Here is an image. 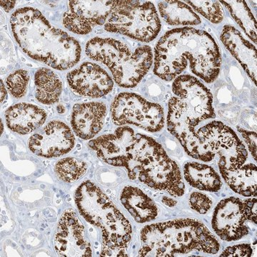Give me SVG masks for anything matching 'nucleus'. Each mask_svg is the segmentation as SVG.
<instances>
[{
  "mask_svg": "<svg viewBox=\"0 0 257 257\" xmlns=\"http://www.w3.org/2000/svg\"><path fill=\"white\" fill-rule=\"evenodd\" d=\"M252 248L247 243L234 245L229 246L221 253V256H240L248 257L252 254Z\"/></svg>",
  "mask_w": 257,
  "mask_h": 257,
  "instance_id": "30",
  "label": "nucleus"
},
{
  "mask_svg": "<svg viewBox=\"0 0 257 257\" xmlns=\"http://www.w3.org/2000/svg\"><path fill=\"white\" fill-rule=\"evenodd\" d=\"M7 96L6 89L5 87V84H3V80H1V101L2 103L5 100Z\"/></svg>",
  "mask_w": 257,
  "mask_h": 257,
  "instance_id": "35",
  "label": "nucleus"
},
{
  "mask_svg": "<svg viewBox=\"0 0 257 257\" xmlns=\"http://www.w3.org/2000/svg\"><path fill=\"white\" fill-rule=\"evenodd\" d=\"M154 74L162 81L172 82L189 66L198 79L211 84L220 73L221 55L210 34L192 27L166 32L154 54Z\"/></svg>",
  "mask_w": 257,
  "mask_h": 257,
  "instance_id": "1",
  "label": "nucleus"
},
{
  "mask_svg": "<svg viewBox=\"0 0 257 257\" xmlns=\"http://www.w3.org/2000/svg\"><path fill=\"white\" fill-rule=\"evenodd\" d=\"M104 26L106 32L149 43L158 36L162 24L156 8L150 2L115 1Z\"/></svg>",
  "mask_w": 257,
  "mask_h": 257,
  "instance_id": "7",
  "label": "nucleus"
},
{
  "mask_svg": "<svg viewBox=\"0 0 257 257\" xmlns=\"http://www.w3.org/2000/svg\"><path fill=\"white\" fill-rule=\"evenodd\" d=\"M160 16L167 25L175 27L197 26L202 23L199 15L187 3L162 1L158 4Z\"/></svg>",
  "mask_w": 257,
  "mask_h": 257,
  "instance_id": "23",
  "label": "nucleus"
},
{
  "mask_svg": "<svg viewBox=\"0 0 257 257\" xmlns=\"http://www.w3.org/2000/svg\"><path fill=\"white\" fill-rule=\"evenodd\" d=\"M35 97L43 104L58 102L62 92V82L55 72L48 68L39 69L35 74Z\"/></svg>",
  "mask_w": 257,
  "mask_h": 257,
  "instance_id": "24",
  "label": "nucleus"
},
{
  "mask_svg": "<svg viewBox=\"0 0 257 257\" xmlns=\"http://www.w3.org/2000/svg\"><path fill=\"white\" fill-rule=\"evenodd\" d=\"M115 1H69L63 15V25L77 35L90 33L97 26L105 25Z\"/></svg>",
  "mask_w": 257,
  "mask_h": 257,
  "instance_id": "11",
  "label": "nucleus"
},
{
  "mask_svg": "<svg viewBox=\"0 0 257 257\" xmlns=\"http://www.w3.org/2000/svg\"><path fill=\"white\" fill-rule=\"evenodd\" d=\"M86 55L110 70L113 80L120 87H137L148 73L154 61L148 45L132 50L127 45L110 37H96L87 42Z\"/></svg>",
  "mask_w": 257,
  "mask_h": 257,
  "instance_id": "6",
  "label": "nucleus"
},
{
  "mask_svg": "<svg viewBox=\"0 0 257 257\" xmlns=\"http://www.w3.org/2000/svg\"><path fill=\"white\" fill-rule=\"evenodd\" d=\"M110 112L113 122L119 126L133 125L155 133L160 132L165 124L163 107L135 93L121 92L115 96Z\"/></svg>",
  "mask_w": 257,
  "mask_h": 257,
  "instance_id": "8",
  "label": "nucleus"
},
{
  "mask_svg": "<svg viewBox=\"0 0 257 257\" xmlns=\"http://www.w3.org/2000/svg\"><path fill=\"white\" fill-rule=\"evenodd\" d=\"M54 245L60 256H92V246L86 239L84 225L73 209H67L61 216Z\"/></svg>",
  "mask_w": 257,
  "mask_h": 257,
  "instance_id": "12",
  "label": "nucleus"
},
{
  "mask_svg": "<svg viewBox=\"0 0 257 257\" xmlns=\"http://www.w3.org/2000/svg\"><path fill=\"white\" fill-rule=\"evenodd\" d=\"M191 207L199 214H207L212 207V201L210 198L200 192H194L189 198Z\"/></svg>",
  "mask_w": 257,
  "mask_h": 257,
  "instance_id": "29",
  "label": "nucleus"
},
{
  "mask_svg": "<svg viewBox=\"0 0 257 257\" xmlns=\"http://www.w3.org/2000/svg\"><path fill=\"white\" fill-rule=\"evenodd\" d=\"M3 130H4V128H3V121L1 120V134H3Z\"/></svg>",
  "mask_w": 257,
  "mask_h": 257,
  "instance_id": "37",
  "label": "nucleus"
},
{
  "mask_svg": "<svg viewBox=\"0 0 257 257\" xmlns=\"http://www.w3.org/2000/svg\"><path fill=\"white\" fill-rule=\"evenodd\" d=\"M30 76L28 71L18 69L12 72L5 81L7 89L15 98L20 99L28 92Z\"/></svg>",
  "mask_w": 257,
  "mask_h": 257,
  "instance_id": "28",
  "label": "nucleus"
},
{
  "mask_svg": "<svg viewBox=\"0 0 257 257\" xmlns=\"http://www.w3.org/2000/svg\"><path fill=\"white\" fill-rule=\"evenodd\" d=\"M243 202L238 198L229 197L216 206L212 218V229L221 239L237 241L249 232Z\"/></svg>",
  "mask_w": 257,
  "mask_h": 257,
  "instance_id": "14",
  "label": "nucleus"
},
{
  "mask_svg": "<svg viewBox=\"0 0 257 257\" xmlns=\"http://www.w3.org/2000/svg\"><path fill=\"white\" fill-rule=\"evenodd\" d=\"M245 215L247 220L256 224V198H250L243 202Z\"/></svg>",
  "mask_w": 257,
  "mask_h": 257,
  "instance_id": "32",
  "label": "nucleus"
},
{
  "mask_svg": "<svg viewBox=\"0 0 257 257\" xmlns=\"http://www.w3.org/2000/svg\"><path fill=\"white\" fill-rule=\"evenodd\" d=\"M75 138L68 125L63 121H50L40 133L29 140L30 151L39 157L54 158L66 155L74 148Z\"/></svg>",
  "mask_w": 257,
  "mask_h": 257,
  "instance_id": "13",
  "label": "nucleus"
},
{
  "mask_svg": "<svg viewBox=\"0 0 257 257\" xmlns=\"http://www.w3.org/2000/svg\"><path fill=\"white\" fill-rule=\"evenodd\" d=\"M137 133L127 126H121L112 134L90 140L89 147L107 165L124 167L128 152L136 141Z\"/></svg>",
  "mask_w": 257,
  "mask_h": 257,
  "instance_id": "16",
  "label": "nucleus"
},
{
  "mask_svg": "<svg viewBox=\"0 0 257 257\" xmlns=\"http://www.w3.org/2000/svg\"><path fill=\"white\" fill-rule=\"evenodd\" d=\"M246 36L256 45V22L245 1H219Z\"/></svg>",
  "mask_w": 257,
  "mask_h": 257,
  "instance_id": "25",
  "label": "nucleus"
},
{
  "mask_svg": "<svg viewBox=\"0 0 257 257\" xmlns=\"http://www.w3.org/2000/svg\"><path fill=\"white\" fill-rule=\"evenodd\" d=\"M197 136L208 152L219 155V167L236 170L247 160L246 147L234 130L221 121L204 123L197 128Z\"/></svg>",
  "mask_w": 257,
  "mask_h": 257,
  "instance_id": "9",
  "label": "nucleus"
},
{
  "mask_svg": "<svg viewBox=\"0 0 257 257\" xmlns=\"http://www.w3.org/2000/svg\"><path fill=\"white\" fill-rule=\"evenodd\" d=\"M162 202L166 204V205L169 206V207H170L175 206L176 203H177L173 199H172V198L167 197H164L163 199H162Z\"/></svg>",
  "mask_w": 257,
  "mask_h": 257,
  "instance_id": "34",
  "label": "nucleus"
},
{
  "mask_svg": "<svg viewBox=\"0 0 257 257\" xmlns=\"http://www.w3.org/2000/svg\"><path fill=\"white\" fill-rule=\"evenodd\" d=\"M57 111H58L59 113H60V114H62V113H64V111H65V107L63 105H59L57 107Z\"/></svg>",
  "mask_w": 257,
  "mask_h": 257,
  "instance_id": "36",
  "label": "nucleus"
},
{
  "mask_svg": "<svg viewBox=\"0 0 257 257\" xmlns=\"http://www.w3.org/2000/svg\"><path fill=\"white\" fill-rule=\"evenodd\" d=\"M237 130L244 140L245 143L247 145L251 156L255 161H256V133L254 132L248 131L239 126H238Z\"/></svg>",
  "mask_w": 257,
  "mask_h": 257,
  "instance_id": "31",
  "label": "nucleus"
},
{
  "mask_svg": "<svg viewBox=\"0 0 257 257\" xmlns=\"http://www.w3.org/2000/svg\"><path fill=\"white\" fill-rule=\"evenodd\" d=\"M67 79L69 87L76 94L86 97H102L114 87V80L109 73L93 62H84L69 72Z\"/></svg>",
  "mask_w": 257,
  "mask_h": 257,
  "instance_id": "15",
  "label": "nucleus"
},
{
  "mask_svg": "<svg viewBox=\"0 0 257 257\" xmlns=\"http://www.w3.org/2000/svg\"><path fill=\"white\" fill-rule=\"evenodd\" d=\"M5 120L8 128L19 135L33 133L46 121V111L35 104L19 103L10 106L5 111Z\"/></svg>",
  "mask_w": 257,
  "mask_h": 257,
  "instance_id": "19",
  "label": "nucleus"
},
{
  "mask_svg": "<svg viewBox=\"0 0 257 257\" xmlns=\"http://www.w3.org/2000/svg\"><path fill=\"white\" fill-rule=\"evenodd\" d=\"M172 96L168 102L167 127L193 159L209 162L214 156L205 150L197 136V130L216 117L213 96L197 77L181 74L173 81Z\"/></svg>",
  "mask_w": 257,
  "mask_h": 257,
  "instance_id": "2",
  "label": "nucleus"
},
{
  "mask_svg": "<svg viewBox=\"0 0 257 257\" xmlns=\"http://www.w3.org/2000/svg\"><path fill=\"white\" fill-rule=\"evenodd\" d=\"M140 256H176L192 251L215 254L219 241L201 221L178 219L147 225L141 231Z\"/></svg>",
  "mask_w": 257,
  "mask_h": 257,
  "instance_id": "4",
  "label": "nucleus"
},
{
  "mask_svg": "<svg viewBox=\"0 0 257 257\" xmlns=\"http://www.w3.org/2000/svg\"><path fill=\"white\" fill-rule=\"evenodd\" d=\"M137 179L152 189L165 191L175 197H181L185 192L180 169L163 147L147 160Z\"/></svg>",
  "mask_w": 257,
  "mask_h": 257,
  "instance_id": "10",
  "label": "nucleus"
},
{
  "mask_svg": "<svg viewBox=\"0 0 257 257\" xmlns=\"http://www.w3.org/2000/svg\"><path fill=\"white\" fill-rule=\"evenodd\" d=\"M87 170V165L85 162L73 157L62 159L55 167L59 179L69 183L78 180L85 175Z\"/></svg>",
  "mask_w": 257,
  "mask_h": 257,
  "instance_id": "26",
  "label": "nucleus"
},
{
  "mask_svg": "<svg viewBox=\"0 0 257 257\" xmlns=\"http://www.w3.org/2000/svg\"><path fill=\"white\" fill-rule=\"evenodd\" d=\"M225 182L236 194L243 197H256V167L252 163L234 170L219 167Z\"/></svg>",
  "mask_w": 257,
  "mask_h": 257,
  "instance_id": "21",
  "label": "nucleus"
},
{
  "mask_svg": "<svg viewBox=\"0 0 257 257\" xmlns=\"http://www.w3.org/2000/svg\"><path fill=\"white\" fill-rule=\"evenodd\" d=\"M106 114L107 108L101 101L76 104L71 117L74 134L84 140L94 138L102 130Z\"/></svg>",
  "mask_w": 257,
  "mask_h": 257,
  "instance_id": "17",
  "label": "nucleus"
},
{
  "mask_svg": "<svg viewBox=\"0 0 257 257\" xmlns=\"http://www.w3.org/2000/svg\"><path fill=\"white\" fill-rule=\"evenodd\" d=\"M184 176L189 185L199 190L217 192L222 186L219 174L205 164L187 162L184 166Z\"/></svg>",
  "mask_w": 257,
  "mask_h": 257,
  "instance_id": "22",
  "label": "nucleus"
},
{
  "mask_svg": "<svg viewBox=\"0 0 257 257\" xmlns=\"http://www.w3.org/2000/svg\"><path fill=\"white\" fill-rule=\"evenodd\" d=\"M120 200L137 222H150L158 216V207L155 202L138 187L126 186L121 191Z\"/></svg>",
  "mask_w": 257,
  "mask_h": 257,
  "instance_id": "20",
  "label": "nucleus"
},
{
  "mask_svg": "<svg viewBox=\"0 0 257 257\" xmlns=\"http://www.w3.org/2000/svg\"><path fill=\"white\" fill-rule=\"evenodd\" d=\"M15 40L34 60L57 70H67L78 63L82 49L79 42L63 30L54 28L41 12L26 7L10 18Z\"/></svg>",
  "mask_w": 257,
  "mask_h": 257,
  "instance_id": "3",
  "label": "nucleus"
},
{
  "mask_svg": "<svg viewBox=\"0 0 257 257\" xmlns=\"http://www.w3.org/2000/svg\"><path fill=\"white\" fill-rule=\"evenodd\" d=\"M81 215L101 231V256H127L126 248L132 239L131 224L96 184L86 181L74 194Z\"/></svg>",
  "mask_w": 257,
  "mask_h": 257,
  "instance_id": "5",
  "label": "nucleus"
},
{
  "mask_svg": "<svg viewBox=\"0 0 257 257\" xmlns=\"http://www.w3.org/2000/svg\"><path fill=\"white\" fill-rule=\"evenodd\" d=\"M15 5H16L15 1H1L2 8L8 13L15 8Z\"/></svg>",
  "mask_w": 257,
  "mask_h": 257,
  "instance_id": "33",
  "label": "nucleus"
},
{
  "mask_svg": "<svg viewBox=\"0 0 257 257\" xmlns=\"http://www.w3.org/2000/svg\"><path fill=\"white\" fill-rule=\"evenodd\" d=\"M220 40L226 50L238 61L250 79L256 83V50L234 26L225 25Z\"/></svg>",
  "mask_w": 257,
  "mask_h": 257,
  "instance_id": "18",
  "label": "nucleus"
},
{
  "mask_svg": "<svg viewBox=\"0 0 257 257\" xmlns=\"http://www.w3.org/2000/svg\"><path fill=\"white\" fill-rule=\"evenodd\" d=\"M186 3L211 23L217 25L224 20V11L219 1H187Z\"/></svg>",
  "mask_w": 257,
  "mask_h": 257,
  "instance_id": "27",
  "label": "nucleus"
}]
</instances>
